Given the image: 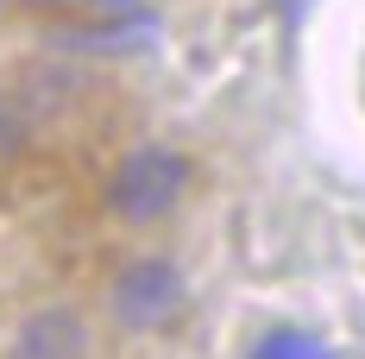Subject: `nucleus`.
I'll use <instances>...</instances> for the list:
<instances>
[{"label":"nucleus","instance_id":"2","mask_svg":"<svg viewBox=\"0 0 365 359\" xmlns=\"http://www.w3.org/2000/svg\"><path fill=\"white\" fill-rule=\"evenodd\" d=\"M182 309V278L170 258H133L113 278V315L126 328H164Z\"/></svg>","mask_w":365,"mask_h":359},{"label":"nucleus","instance_id":"5","mask_svg":"<svg viewBox=\"0 0 365 359\" xmlns=\"http://www.w3.org/2000/svg\"><path fill=\"white\" fill-rule=\"evenodd\" d=\"M19 145H26V113H19L13 95H0V158H6V151H19Z\"/></svg>","mask_w":365,"mask_h":359},{"label":"nucleus","instance_id":"4","mask_svg":"<svg viewBox=\"0 0 365 359\" xmlns=\"http://www.w3.org/2000/svg\"><path fill=\"white\" fill-rule=\"evenodd\" d=\"M246 359H328V347L315 334H264Z\"/></svg>","mask_w":365,"mask_h":359},{"label":"nucleus","instance_id":"3","mask_svg":"<svg viewBox=\"0 0 365 359\" xmlns=\"http://www.w3.org/2000/svg\"><path fill=\"white\" fill-rule=\"evenodd\" d=\"M88 353V328L76 322L70 309H44L19 328L13 340V359H82Z\"/></svg>","mask_w":365,"mask_h":359},{"label":"nucleus","instance_id":"1","mask_svg":"<svg viewBox=\"0 0 365 359\" xmlns=\"http://www.w3.org/2000/svg\"><path fill=\"white\" fill-rule=\"evenodd\" d=\"M182 183H189V164H182V151L170 145H139L108 183V208L120 221H158L177 208Z\"/></svg>","mask_w":365,"mask_h":359}]
</instances>
